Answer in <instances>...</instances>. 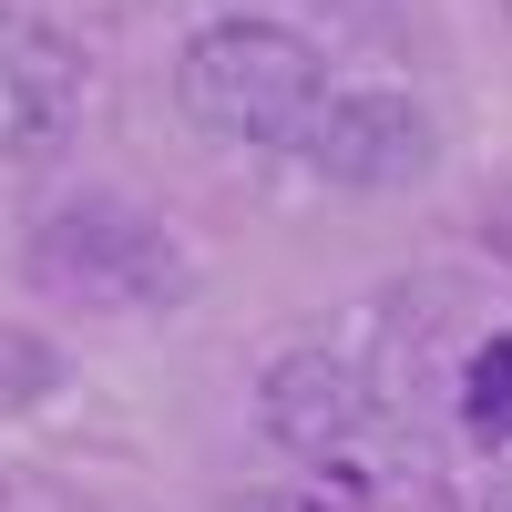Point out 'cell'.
Segmentation results:
<instances>
[{"label":"cell","mask_w":512,"mask_h":512,"mask_svg":"<svg viewBox=\"0 0 512 512\" xmlns=\"http://www.w3.org/2000/svg\"><path fill=\"white\" fill-rule=\"evenodd\" d=\"M318 103H328L318 41L267 11H226L175 52V113L226 154H297Z\"/></svg>","instance_id":"6da1fadb"},{"label":"cell","mask_w":512,"mask_h":512,"mask_svg":"<svg viewBox=\"0 0 512 512\" xmlns=\"http://www.w3.org/2000/svg\"><path fill=\"white\" fill-rule=\"evenodd\" d=\"M21 277L52 308H93V318H164L195 297V256L175 246V226L144 216L123 195H72L21 236Z\"/></svg>","instance_id":"7a4b0ae2"},{"label":"cell","mask_w":512,"mask_h":512,"mask_svg":"<svg viewBox=\"0 0 512 512\" xmlns=\"http://www.w3.org/2000/svg\"><path fill=\"white\" fill-rule=\"evenodd\" d=\"M297 164H308L318 185L338 195H400L441 164V123L420 93H390V82H349V93H328L308 113V134H297Z\"/></svg>","instance_id":"3957f363"},{"label":"cell","mask_w":512,"mask_h":512,"mask_svg":"<svg viewBox=\"0 0 512 512\" xmlns=\"http://www.w3.org/2000/svg\"><path fill=\"white\" fill-rule=\"evenodd\" d=\"M82 123V41L41 11H0V164L62 154Z\"/></svg>","instance_id":"277c9868"},{"label":"cell","mask_w":512,"mask_h":512,"mask_svg":"<svg viewBox=\"0 0 512 512\" xmlns=\"http://www.w3.org/2000/svg\"><path fill=\"white\" fill-rule=\"evenodd\" d=\"M369 379L359 359H338V349H287L267 359V379H256V431H267L287 461H338L359 431H369Z\"/></svg>","instance_id":"5b68a950"},{"label":"cell","mask_w":512,"mask_h":512,"mask_svg":"<svg viewBox=\"0 0 512 512\" xmlns=\"http://www.w3.org/2000/svg\"><path fill=\"white\" fill-rule=\"evenodd\" d=\"M461 420H472V441H512V328L482 338L472 379H461Z\"/></svg>","instance_id":"8992f818"},{"label":"cell","mask_w":512,"mask_h":512,"mask_svg":"<svg viewBox=\"0 0 512 512\" xmlns=\"http://www.w3.org/2000/svg\"><path fill=\"white\" fill-rule=\"evenodd\" d=\"M492 256H502V267H512V185L492 195Z\"/></svg>","instance_id":"52a82bcc"}]
</instances>
